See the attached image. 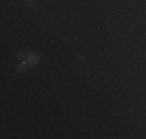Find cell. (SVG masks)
<instances>
[{
	"label": "cell",
	"instance_id": "3",
	"mask_svg": "<svg viewBox=\"0 0 146 139\" xmlns=\"http://www.w3.org/2000/svg\"><path fill=\"white\" fill-rule=\"evenodd\" d=\"M25 57H27V54H23V53H17V59H19V60H25Z\"/></svg>",
	"mask_w": 146,
	"mask_h": 139
},
{
	"label": "cell",
	"instance_id": "1",
	"mask_svg": "<svg viewBox=\"0 0 146 139\" xmlns=\"http://www.w3.org/2000/svg\"><path fill=\"white\" fill-rule=\"evenodd\" d=\"M25 60L30 64V67H36V65L40 64V56L37 53H27Z\"/></svg>",
	"mask_w": 146,
	"mask_h": 139
},
{
	"label": "cell",
	"instance_id": "4",
	"mask_svg": "<svg viewBox=\"0 0 146 139\" xmlns=\"http://www.w3.org/2000/svg\"><path fill=\"white\" fill-rule=\"evenodd\" d=\"M22 2H23V3H33L34 0H22Z\"/></svg>",
	"mask_w": 146,
	"mask_h": 139
},
{
	"label": "cell",
	"instance_id": "2",
	"mask_svg": "<svg viewBox=\"0 0 146 139\" xmlns=\"http://www.w3.org/2000/svg\"><path fill=\"white\" fill-rule=\"evenodd\" d=\"M30 64L27 60H19V64H17V71L19 73H25L27 70H28Z\"/></svg>",
	"mask_w": 146,
	"mask_h": 139
}]
</instances>
